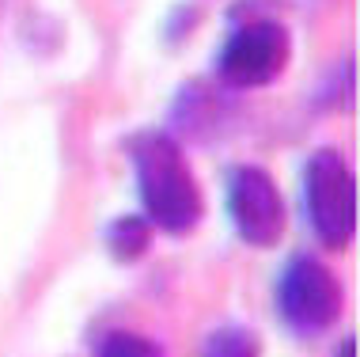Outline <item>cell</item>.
<instances>
[{"mask_svg": "<svg viewBox=\"0 0 360 357\" xmlns=\"http://www.w3.org/2000/svg\"><path fill=\"white\" fill-rule=\"evenodd\" d=\"M129 163L137 175L144 217L152 220V228H163L167 236H186L201 225L205 201H201L186 152L179 149L171 133L141 130L129 141Z\"/></svg>", "mask_w": 360, "mask_h": 357, "instance_id": "cell-1", "label": "cell"}, {"mask_svg": "<svg viewBox=\"0 0 360 357\" xmlns=\"http://www.w3.org/2000/svg\"><path fill=\"white\" fill-rule=\"evenodd\" d=\"M304 213L315 239L342 251L356 236V175L338 149H315L304 163Z\"/></svg>", "mask_w": 360, "mask_h": 357, "instance_id": "cell-2", "label": "cell"}, {"mask_svg": "<svg viewBox=\"0 0 360 357\" xmlns=\"http://www.w3.org/2000/svg\"><path fill=\"white\" fill-rule=\"evenodd\" d=\"M342 282L315 255H292L277 277V315L300 339H319L342 320Z\"/></svg>", "mask_w": 360, "mask_h": 357, "instance_id": "cell-3", "label": "cell"}, {"mask_svg": "<svg viewBox=\"0 0 360 357\" xmlns=\"http://www.w3.org/2000/svg\"><path fill=\"white\" fill-rule=\"evenodd\" d=\"M292 57V38L281 19H247L243 27L228 35V42L217 54V76L228 88L247 92V88H266L285 73Z\"/></svg>", "mask_w": 360, "mask_h": 357, "instance_id": "cell-4", "label": "cell"}, {"mask_svg": "<svg viewBox=\"0 0 360 357\" xmlns=\"http://www.w3.org/2000/svg\"><path fill=\"white\" fill-rule=\"evenodd\" d=\"M228 217L247 247H277L288 228V209L281 187L266 168L239 163L228 171Z\"/></svg>", "mask_w": 360, "mask_h": 357, "instance_id": "cell-5", "label": "cell"}, {"mask_svg": "<svg viewBox=\"0 0 360 357\" xmlns=\"http://www.w3.org/2000/svg\"><path fill=\"white\" fill-rule=\"evenodd\" d=\"M103 239H106V251H110L118 263H137V258H144L152 247V220L144 213H125V217L106 225Z\"/></svg>", "mask_w": 360, "mask_h": 357, "instance_id": "cell-6", "label": "cell"}, {"mask_svg": "<svg viewBox=\"0 0 360 357\" xmlns=\"http://www.w3.org/2000/svg\"><path fill=\"white\" fill-rule=\"evenodd\" d=\"M198 357H262V339L243 323H224L205 334Z\"/></svg>", "mask_w": 360, "mask_h": 357, "instance_id": "cell-7", "label": "cell"}, {"mask_svg": "<svg viewBox=\"0 0 360 357\" xmlns=\"http://www.w3.org/2000/svg\"><path fill=\"white\" fill-rule=\"evenodd\" d=\"M95 357H167L160 342L137 331H106L95 342Z\"/></svg>", "mask_w": 360, "mask_h": 357, "instance_id": "cell-8", "label": "cell"}, {"mask_svg": "<svg viewBox=\"0 0 360 357\" xmlns=\"http://www.w3.org/2000/svg\"><path fill=\"white\" fill-rule=\"evenodd\" d=\"M338 357H356V339L349 334V339H342V346H338Z\"/></svg>", "mask_w": 360, "mask_h": 357, "instance_id": "cell-9", "label": "cell"}]
</instances>
